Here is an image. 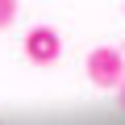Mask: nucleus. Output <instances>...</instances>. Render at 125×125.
Here are the masks:
<instances>
[{
    "label": "nucleus",
    "instance_id": "nucleus-4",
    "mask_svg": "<svg viewBox=\"0 0 125 125\" xmlns=\"http://www.w3.org/2000/svg\"><path fill=\"white\" fill-rule=\"evenodd\" d=\"M117 100H121V108H125V79L117 83Z\"/></svg>",
    "mask_w": 125,
    "mask_h": 125
},
{
    "label": "nucleus",
    "instance_id": "nucleus-2",
    "mask_svg": "<svg viewBox=\"0 0 125 125\" xmlns=\"http://www.w3.org/2000/svg\"><path fill=\"white\" fill-rule=\"evenodd\" d=\"M58 54H62V38H58V29H50V25H33V29L25 33V58H29V62L50 67V62H58Z\"/></svg>",
    "mask_w": 125,
    "mask_h": 125
},
{
    "label": "nucleus",
    "instance_id": "nucleus-1",
    "mask_svg": "<svg viewBox=\"0 0 125 125\" xmlns=\"http://www.w3.org/2000/svg\"><path fill=\"white\" fill-rule=\"evenodd\" d=\"M83 71H88V79L96 88H117L125 79V58H121L117 46H96L88 54V62H83Z\"/></svg>",
    "mask_w": 125,
    "mask_h": 125
},
{
    "label": "nucleus",
    "instance_id": "nucleus-3",
    "mask_svg": "<svg viewBox=\"0 0 125 125\" xmlns=\"http://www.w3.org/2000/svg\"><path fill=\"white\" fill-rule=\"evenodd\" d=\"M17 21V0H0V33Z\"/></svg>",
    "mask_w": 125,
    "mask_h": 125
}]
</instances>
